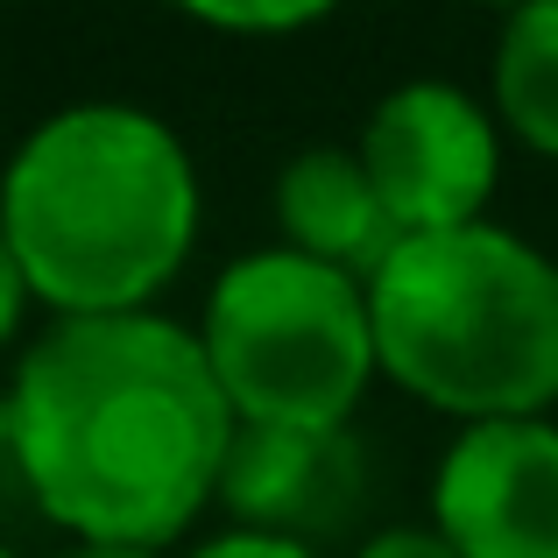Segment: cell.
Instances as JSON below:
<instances>
[{"label": "cell", "mask_w": 558, "mask_h": 558, "mask_svg": "<svg viewBox=\"0 0 558 558\" xmlns=\"http://www.w3.org/2000/svg\"><path fill=\"white\" fill-rule=\"evenodd\" d=\"M233 403L178 318H57L8 381V460L78 545L163 551L219 502Z\"/></svg>", "instance_id": "obj_1"}, {"label": "cell", "mask_w": 558, "mask_h": 558, "mask_svg": "<svg viewBox=\"0 0 558 558\" xmlns=\"http://www.w3.org/2000/svg\"><path fill=\"white\" fill-rule=\"evenodd\" d=\"M0 233L28 298L57 318H128L184 269L198 241V170L178 128L121 99L64 107L14 149Z\"/></svg>", "instance_id": "obj_2"}, {"label": "cell", "mask_w": 558, "mask_h": 558, "mask_svg": "<svg viewBox=\"0 0 558 558\" xmlns=\"http://www.w3.org/2000/svg\"><path fill=\"white\" fill-rule=\"evenodd\" d=\"M375 361L460 424L558 403V262L509 227L410 233L368 276Z\"/></svg>", "instance_id": "obj_3"}, {"label": "cell", "mask_w": 558, "mask_h": 558, "mask_svg": "<svg viewBox=\"0 0 558 558\" xmlns=\"http://www.w3.org/2000/svg\"><path fill=\"white\" fill-rule=\"evenodd\" d=\"M198 347L233 403V424H354L381 375L368 283L290 247H262L219 269Z\"/></svg>", "instance_id": "obj_4"}, {"label": "cell", "mask_w": 558, "mask_h": 558, "mask_svg": "<svg viewBox=\"0 0 558 558\" xmlns=\"http://www.w3.org/2000/svg\"><path fill=\"white\" fill-rule=\"evenodd\" d=\"M354 156L368 163L403 241L481 227V205L502 178V121L446 78H410L375 99Z\"/></svg>", "instance_id": "obj_5"}, {"label": "cell", "mask_w": 558, "mask_h": 558, "mask_svg": "<svg viewBox=\"0 0 558 558\" xmlns=\"http://www.w3.org/2000/svg\"><path fill=\"white\" fill-rule=\"evenodd\" d=\"M432 531L460 558H558V424H466L432 474Z\"/></svg>", "instance_id": "obj_6"}, {"label": "cell", "mask_w": 558, "mask_h": 558, "mask_svg": "<svg viewBox=\"0 0 558 558\" xmlns=\"http://www.w3.org/2000/svg\"><path fill=\"white\" fill-rule=\"evenodd\" d=\"M368 495L375 466L354 424H233V452L219 474L233 531L318 551L368 517Z\"/></svg>", "instance_id": "obj_7"}, {"label": "cell", "mask_w": 558, "mask_h": 558, "mask_svg": "<svg viewBox=\"0 0 558 558\" xmlns=\"http://www.w3.org/2000/svg\"><path fill=\"white\" fill-rule=\"evenodd\" d=\"M276 219H283V247L304 262L368 283L381 262L403 247V227L389 219L381 191L354 149H304L276 178Z\"/></svg>", "instance_id": "obj_8"}, {"label": "cell", "mask_w": 558, "mask_h": 558, "mask_svg": "<svg viewBox=\"0 0 558 558\" xmlns=\"http://www.w3.org/2000/svg\"><path fill=\"white\" fill-rule=\"evenodd\" d=\"M495 121L558 163V0H531L495 36Z\"/></svg>", "instance_id": "obj_9"}, {"label": "cell", "mask_w": 558, "mask_h": 558, "mask_svg": "<svg viewBox=\"0 0 558 558\" xmlns=\"http://www.w3.org/2000/svg\"><path fill=\"white\" fill-rule=\"evenodd\" d=\"M326 8H198L205 28H227V36H290V28L318 22Z\"/></svg>", "instance_id": "obj_10"}, {"label": "cell", "mask_w": 558, "mask_h": 558, "mask_svg": "<svg viewBox=\"0 0 558 558\" xmlns=\"http://www.w3.org/2000/svg\"><path fill=\"white\" fill-rule=\"evenodd\" d=\"M191 558H326V551L283 545V537H255V531H227V537H213L205 551H191Z\"/></svg>", "instance_id": "obj_11"}, {"label": "cell", "mask_w": 558, "mask_h": 558, "mask_svg": "<svg viewBox=\"0 0 558 558\" xmlns=\"http://www.w3.org/2000/svg\"><path fill=\"white\" fill-rule=\"evenodd\" d=\"M354 558H460L438 531H375Z\"/></svg>", "instance_id": "obj_12"}, {"label": "cell", "mask_w": 558, "mask_h": 558, "mask_svg": "<svg viewBox=\"0 0 558 558\" xmlns=\"http://www.w3.org/2000/svg\"><path fill=\"white\" fill-rule=\"evenodd\" d=\"M22 312H28V276H22V262H14L8 233H0V347L22 332Z\"/></svg>", "instance_id": "obj_13"}, {"label": "cell", "mask_w": 558, "mask_h": 558, "mask_svg": "<svg viewBox=\"0 0 558 558\" xmlns=\"http://www.w3.org/2000/svg\"><path fill=\"white\" fill-rule=\"evenodd\" d=\"M57 558H163V551H135V545H71Z\"/></svg>", "instance_id": "obj_14"}, {"label": "cell", "mask_w": 558, "mask_h": 558, "mask_svg": "<svg viewBox=\"0 0 558 558\" xmlns=\"http://www.w3.org/2000/svg\"><path fill=\"white\" fill-rule=\"evenodd\" d=\"M0 460H8V389H0Z\"/></svg>", "instance_id": "obj_15"}, {"label": "cell", "mask_w": 558, "mask_h": 558, "mask_svg": "<svg viewBox=\"0 0 558 558\" xmlns=\"http://www.w3.org/2000/svg\"><path fill=\"white\" fill-rule=\"evenodd\" d=\"M0 558H14V551H8V545H0Z\"/></svg>", "instance_id": "obj_16"}]
</instances>
